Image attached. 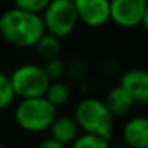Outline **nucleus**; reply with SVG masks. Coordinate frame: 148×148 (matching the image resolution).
Listing matches in <instances>:
<instances>
[{
  "label": "nucleus",
  "mask_w": 148,
  "mask_h": 148,
  "mask_svg": "<svg viewBox=\"0 0 148 148\" xmlns=\"http://www.w3.org/2000/svg\"><path fill=\"white\" fill-rule=\"evenodd\" d=\"M14 99V92L12 88L10 78L0 72V111L6 109Z\"/></svg>",
  "instance_id": "2eb2a0df"
},
{
  "label": "nucleus",
  "mask_w": 148,
  "mask_h": 148,
  "mask_svg": "<svg viewBox=\"0 0 148 148\" xmlns=\"http://www.w3.org/2000/svg\"><path fill=\"white\" fill-rule=\"evenodd\" d=\"M43 68H45L48 76L50 78V81H53V79H59L60 76H63V73L66 71V63L58 56V58L49 59Z\"/></svg>",
  "instance_id": "f3484780"
},
{
  "label": "nucleus",
  "mask_w": 148,
  "mask_h": 148,
  "mask_svg": "<svg viewBox=\"0 0 148 148\" xmlns=\"http://www.w3.org/2000/svg\"><path fill=\"white\" fill-rule=\"evenodd\" d=\"M148 3L145 0H109L111 22L124 29L141 25Z\"/></svg>",
  "instance_id": "423d86ee"
},
{
  "label": "nucleus",
  "mask_w": 148,
  "mask_h": 148,
  "mask_svg": "<svg viewBox=\"0 0 148 148\" xmlns=\"http://www.w3.org/2000/svg\"><path fill=\"white\" fill-rule=\"evenodd\" d=\"M50 0H13V4L16 9L35 13V14H42L46 6L49 4Z\"/></svg>",
  "instance_id": "dca6fc26"
},
{
  "label": "nucleus",
  "mask_w": 148,
  "mask_h": 148,
  "mask_svg": "<svg viewBox=\"0 0 148 148\" xmlns=\"http://www.w3.org/2000/svg\"><path fill=\"white\" fill-rule=\"evenodd\" d=\"M109 148H128L127 145H115V147H109Z\"/></svg>",
  "instance_id": "aec40b11"
},
{
  "label": "nucleus",
  "mask_w": 148,
  "mask_h": 148,
  "mask_svg": "<svg viewBox=\"0 0 148 148\" xmlns=\"http://www.w3.org/2000/svg\"><path fill=\"white\" fill-rule=\"evenodd\" d=\"M141 26H143V27L145 29V32L148 33V7H147V10H145V14H144V17H143Z\"/></svg>",
  "instance_id": "6ab92c4d"
},
{
  "label": "nucleus",
  "mask_w": 148,
  "mask_h": 148,
  "mask_svg": "<svg viewBox=\"0 0 148 148\" xmlns=\"http://www.w3.org/2000/svg\"><path fill=\"white\" fill-rule=\"evenodd\" d=\"M68 1H72V3H73V1H75V0H68Z\"/></svg>",
  "instance_id": "4be33fe9"
},
{
  "label": "nucleus",
  "mask_w": 148,
  "mask_h": 148,
  "mask_svg": "<svg viewBox=\"0 0 148 148\" xmlns=\"http://www.w3.org/2000/svg\"><path fill=\"white\" fill-rule=\"evenodd\" d=\"M78 20L89 27H102L111 22L109 0H75Z\"/></svg>",
  "instance_id": "0eeeda50"
},
{
  "label": "nucleus",
  "mask_w": 148,
  "mask_h": 148,
  "mask_svg": "<svg viewBox=\"0 0 148 148\" xmlns=\"http://www.w3.org/2000/svg\"><path fill=\"white\" fill-rule=\"evenodd\" d=\"M43 97L48 99L53 106L58 108L60 105H65L69 101L71 91H69L68 85H65L62 82H50Z\"/></svg>",
  "instance_id": "ddd939ff"
},
{
  "label": "nucleus",
  "mask_w": 148,
  "mask_h": 148,
  "mask_svg": "<svg viewBox=\"0 0 148 148\" xmlns=\"http://www.w3.org/2000/svg\"><path fill=\"white\" fill-rule=\"evenodd\" d=\"M14 97L20 99L43 97L52 82L43 66L36 63H25L17 66L9 76Z\"/></svg>",
  "instance_id": "20e7f679"
},
{
  "label": "nucleus",
  "mask_w": 148,
  "mask_h": 148,
  "mask_svg": "<svg viewBox=\"0 0 148 148\" xmlns=\"http://www.w3.org/2000/svg\"><path fill=\"white\" fill-rule=\"evenodd\" d=\"M38 148H68V147L66 145H62V144H59L56 141H53L52 138H48V140L42 141Z\"/></svg>",
  "instance_id": "a211bd4d"
},
{
  "label": "nucleus",
  "mask_w": 148,
  "mask_h": 148,
  "mask_svg": "<svg viewBox=\"0 0 148 148\" xmlns=\"http://www.w3.org/2000/svg\"><path fill=\"white\" fill-rule=\"evenodd\" d=\"M109 140L92 134H81L69 148H109Z\"/></svg>",
  "instance_id": "4468645a"
},
{
  "label": "nucleus",
  "mask_w": 148,
  "mask_h": 148,
  "mask_svg": "<svg viewBox=\"0 0 148 148\" xmlns=\"http://www.w3.org/2000/svg\"><path fill=\"white\" fill-rule=\"evenodd\" d=\"M103 102H105L106 108L109 109V112L114 115V118L128 114L132 109V106L135 105L131 95L121 85H116L112 89H109Z\"/></svg>",
  "instance_id": "9b49d317"
},
{
  "label": "nucleus",
  "mask_w": 148,
  "mask_h": 148,
  "mask_svg": "<svg viewBox=\"0 0 148 148\" xmlns=\"http://www.w3.org/2000/svg\"><path fill=\"white\" fill-rule=\"evenodd\" d=\"M56 116L58 108L45 97L22 99L14 109L16 124L23 131L32 134L48 131Z\"/></svg>",
  "instance_id": "7ed1b4c3"
},
{
  "label": "nucleus",
  "mask_w": 148,
  "mask_h": 148,
  "mask_svg": "<svg viewBox=\"0 0 148 148\" xmlns=\"http://www.w3.org/2000/svg\"><path fill=\"white\" fill-rule=\"evenodd\" d=\"M145 148H148V147H145Z\"/></svg>",
  "instance_id": "b1692460"
},
{
  "label": "nucleus",
  "mask_w": 148,
  "mask_h": 148,
  "mask_svg": "<svg viewBox=\"0 0 148 148\" xmlns=\"http://www.w3.org/2000/svg\"><path fill=\"white\" fill-rule=\"evenodd\" d=\"M45 33L40 14L29 13L16 7L7 9L0 14V36L12 46L20 49L35 48Z\"/></svg>",
  "instance_id": "f257e3e1"
},
{
  "label": "nucleus",
  "mask_w": 148,
  "mask_h": 148,
  "mask_svg": "<svg viewBox=\"0 0 148 148\" xmlns=\"http://www.w3.org/2000/svg\"><path fill=\"white\" fill-rule=\"evenodd\" d=\"M122 138L128 148L148 147V116H132L122 128Z\"/></svg>",
  "instance_id": "1a4fd4ad"
},
{
  "label": "nucleus",
  "mask_w": 148,
  "mask_h": 148,
  "mask_svg": "<svg viewBox=\"0 0 148 148\" xmlns=\"http://www.w3.org/2000/svg\"><path fill=\"white\" fill-rule=\"evenodd\" d=\"M0 148H6V147H4V145H1V144H0Z\"/></svg>",
  "instance_id": "412c9836"
},
{
  "label": "nucleus",
  "mask_w": 148,
  "mask_h": 148,
  "mask_svg": "<svg viewBox=\"0 0 148 148\" xmlns=\"http://www.w3.org/2000/svg\"><path fill=\"white\" fill-rule=\"evenodd\" d=\"M119 85L131 95L134 103L148 105V71L143 68L128 69L121 76Z\"/></svg>",
  "instance_id": "6e6552de"
},
{
  "label": "nucleus",
  "mask_w": 148,
  "mask_h": 148,
  "mask_svg": "<svg viewBox=\"0 0 148 148\" xmlns=\"http://www.w3.org/2000/svg\"><path fill=\"white\" fill-rule=\"evenodd\" d=\"M40 16L45 32L58 39L69 36L79 22L73 3L68 0H50Z\"/></svg>",
  "instance_id": "39448f33"
},
{
  "label": "nucleus",
  "mask_w": 148,
  "mask_h": 148,
  "mask_svg": "<svg viewBox=\"0 0 148 148\" xmlns=\"http://www.w3.org/2000/svg\"><path fill=\"white\" fill-rule=\"evenodd\" d=\"M145 1H147V3H148V0H145Z\"/></svg>",
  "instance_id": "5701e85b"
},
{
  "label": "nucleus",
  "mask_w": 148,
  "mask_h": 148,
  "mask_svg": "<svg viewBox=\"0 0 148 148\" xmlns=\"http://www.w3.org/2000/svg\"><path fill=\"white\" fill-rule=\"evenodd\" d=\"M35 49L39 56H42L46 60L58 58L60 53V39L52 36L49 33H45L35 45Z\"/></svg>",
  "instance_id": "f8f14e48"
},
{
  "label": "nucleus",
  "mask_w": 148,
  "mask_h": 148,
  "mask_svg": "<svg viewBox=\"0 0 148 148\" xmlns=\"http://www.w3.org/2000/svg\"><path fill=\"white\" fill-rule=\"evenodd\" d=\"M50 138L62 145H71L79 135V127L73 116L71 115H58L49 127Z\"/></svg>",
  "instance_id": "9d476101"
},
{
  "label": "nucleus",
  "mask_w": 148,
  "mask_h": 148,
  "mask_svg": "<svg viewBox=\"0 0 148 148\" xmlns=\"http://www.w3.org/2000/svg\"><path fill=\"white\" fill-rule=\"evenodd\" d=\"M73 118L84 134H92L111 140L114 130V115L109 112L102 99H82L76 105Z\"/></svg>",
  "instance_id": "f03ea898"
}]
</instances>
